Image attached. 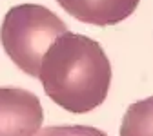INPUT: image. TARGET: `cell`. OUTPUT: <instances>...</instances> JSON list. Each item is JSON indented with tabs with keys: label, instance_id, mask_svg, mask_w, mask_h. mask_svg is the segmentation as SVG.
Listing matches in <instances>:
<instances>
[{
	"label": "cell",
	"instance_id": "obj_5",
	"mask_svg": "<svg viewBox=\"0 0 153 136\" xmlns=\"http://www.w3.org/2000/svg\"><path fill=\"white\" fill-rule=\"evenodd\" d=\"M120 136H153V96L128 107L120 125Z\"/></svg>",
	"mask_w": 153,
	"mask_h": 136
},
{
	"label": "cell",
	"instance_id": "obj_6",
	"mask_svg": "<svg viewBox=\"0 0 153 136\" xmlns=\"http://www.w3.org/2000/svg\"><path fill=\"white\" fill-rule=\"evenodd\" d=\"M35 136H108V134L89 125H51L40 129Z\"/></svg>",
	"mask_w": 153,
	"mask_h": 136
},
{
	"label": "cell",
	"instance_id": "obj_2",
	"mask_svg": "<svg viewBox=\"0 0 153 136\" xmlns=\"http://www.w3.org/2000/svg\"><path fill=\"white\" fill-rule=\"evenodd\" d=\"M66 31V24L48 7L20 4L6 13L0 27V40L18 69L29 76H38L42 56Z\"/></svg>",
	"mask_w": 153,
	"mask_h": 136
},
{
	"label": "cell",
	"instance_id": "obj_3",
	"mask_svg": "<svg viewBox=\"0 0 153 136\" xmlns=\"http://www.w3.org/2000/svg\"><path fill=\"white\" fill-rule=\"evenodd\" d=\"M44 111L38 96L20 87H0V136H35Z\"/></svg>",
	"mask_w": 153,
	"mask_h": 136
},
{
	"label": "cell",
	"instance_id": "obj_1",
	"mask_svg": "<svg viewBox=\"0 0 153 136\" xmlns=\"http://www.w3.org/2000/svg\"><path fill=\"white\" fill-rule=\"evenodd\" d=\"M38 78L44 93L62 109L82 114L108 96L111 64L97 40L66 31L42 56Z\"/></svg>",
	"mask_w": 153,
	"mask_h": 136
},
{
	"label": "cell",
	"instance_id": "obj_4",
	"mask_svg": "<svg viewBox=\"0 0 153 136\" xmlns=\"http://www.w3.org/2000/svg\"><path fill=\"white\" fill-rule=\"evenodd\" d=\"M73 18L91 26L119 24L137 9L140 0H56Z\"/></svg>",
	"mask_w": 153,
	"mask_h": 136
}]
</instances>
